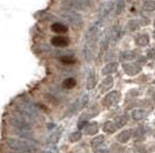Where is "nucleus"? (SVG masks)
Here are the masks:
<instances>
[{
  "label": "nucleus",
  "instance_id": "7ed1b4c3",
  "mask_svg": "<svg viewBox=\"0 0 155 153\" xmlns=\"http://www.w3.org/2000/svg\"><path fill=\"white\" fill-rule=\"evenodd\" d=\"M91 6V0H64L62 1V7L66 10L79 11L84 10Z\"/></svg>",
  "mask_w": 155,
  "mask_h": 153
},
{
  "label": "nucleus",
  "instance_id": "2f4dec72",
  "mask_svg": "<svg viewBox=\"0 0 155 153\" xmlns=\"http://www.w3.org/2000/svg\"><path fill=\"white\" fill-rule=\"evenodd\" d=\"M82 138V134H81L80 131H74V133H72L71 135H70V141L71 142H77L79 141V140Z\"/></svg>",
  "mask_w": 155,
  "mask_h": 153
},
{
  "label": "nucleus",
  "instance_id": "4c0bfd02",
  "mask_svg": "<svg viewBox=\"0 0 155 153\" xmlns=\"http://www.w3.org/2000/svg\"><path fill=\"white\" fill-rule=\"evenodd\" d=\"M44 153H51V152H49V151H45Z\"/></svg>",
  "mask_w": 155,
  "mask_h": 153
},
{
  "label": "nucleus",
  "instance_id": "f257e3e1",
  "mask_svg": "<svg viewBox=\"0 0 155 153\" xmlns=\"http://www.w3.org/2000/svg\"><path fill=\"white\" fill-rule=\"evenodd\" d=\"M7 145L9 148H11L13 151H17L18 153H35L36 147H34L28 141H25L22 139H14V138H7Z\"/></svg>",
  "mask_w": 155,
  "mask_h": 153
},
{
  "label": "nucleus",
  "instance_id": "b1692460",
  "mask_svg": "<svg viewBox=\"0 0 155 153\" xmlns=\"http://www.w3.org/2000/svg\"><path fill=\"white\" fill-rule=\"evenodd\" d=\"M127 122H128V115H121V116H118L115 120V125H116L117 128H120V127H124L127 124Z\"/></svg>",
  "mask_w": 155,
  "mask_h": 153
},
{
  "label": "nucleus",
  "instance_id": "4468645a",
  "mask_svg": "<svg viewBox=\"0 0 155 153\" xmlns=\"http://www.w3.org/2000/svg\"><path fill=\"white\" fill-rule=\"evenodd\" d=\"M117 68H118V63L110 62V63H108V64H106V65L102 68V74L105 75V76H107V75H110V74L115 73V72L117 71Z\"/></svg>",
  "mask_w": 155,
  "mask_h": 153
},
{
  "label": "nucleus",
  "instance_id": "4be33fe9",
  "mask_svg": "<svg viewBox=\"0 0 155 153\" xmlns=\"http://www.w3.org/2000/svg\"><path fill=\"white\" fill-rule=\"evenodd\" d=\"M116 129H117L116 125L113 122H106L103 125V130L105 131V133H107V134H113V133L116 131Z\"/></svg>",
  "mask_w": 155,
  "mask_h": 153
},
{
  "label": "nucleus",
  "instance_id": "393cba45",
  "mask_svg": "<svg viewBox=\"0 0 155 153\" xmlns=\"http://www.w3.org/2000/svg\"><path fill=\"white\" fill-rule=\"evenodd\" d=\"M131 116L133 117V120H141L147 116V112L143 111V110H134V111L132 112V114H131Z\"/></svg>",
  "mask_w": 155,
  "mask_h": 153
},
{
  "label": "nucleus",
  "instance_id": "7c9ffc66",
  "mask_svg": "<svg viewBox=\"0 0 155 153\" xmlns=\"http://www.w3.org/2000/svg\"><path fill=\"white\" fill-rule=\"evenodd\" d=\"M75 85H77V82H75L74 78H67L64 82V87L68 88V89H71V88H73Z\"/></svg>",
  "mask_w": 155,
  "mask_h": 153
},
{
  "label": "nucleus",
  "instance_id": "0eeeda50",
  "mask_svg": "<svg viewBox=\"0 0 155 153\" xmlns=\"http://www.w3.org/2000/svg\"><path fill=\"white\" fill-rule=\"evenodd\" d=\"M120 101V93L118 91H111L107 93L102 100V104L106 108H113Z\"/></svg>",
  "mask_w": 155,
  "mask_h": 153
},
{
  "label": "nucleus",
  "instance_id": "c85d7f7f",
  "mask_svg": "<svg viewBox=\"0 0 155 153\" xmlns=\"http://www.w3.org/2000/svg\"><path fill=\"white\" fill-rule=\"evenodd\" d=\"M125 10V0H118L116 5V15H119Z\"/></svg>",
  "mask_w": 155,
  "mask_h": 153
},
{
  "label": "nucleus",
  "instance_id": "72a5a7b5",
  "mask_svg": "<svg viewBox=\"0 0 155 153\" xmlns=\"http://www.w3.org/2000/svg\"><path fill=\"white\" fill-rule=\"evenodd\" d=\"M143 134H144L143 127H139V128L136 130V135H134V136H136V137H141V136H143Z\"/></svg>",
  "mask_w": 155,
  "mask_h": 153
},
{
  "label": "nucleus",
  "instance_id": "ddd939ff",
  "mask_svg": "<svg viewBox=\"0 0 155 153\" xmlns=\"http://www.w3.org/2000/svg\"><path fill=\"white\" fill-rule=\"evenodd\" d=\"M51 44L55 47H58V48H64L69 45V39L67 37H62V36H57V37L53 38Z\"/></svg>",
  "mask_w": 155,
  "mask_h": 153
},
{
  "label": "nucleus",
  "instance_id": "5701e85b",
  "mask_svg": "<svg viewBox=\"0 0 155 153\" xmlns=\"http://www.w3.org/2000/svg\"><path fill=\"white\" fill-rule=\"evenodd\" d=\"M142 9H143V11H147V12L155 11V1L154 0H147V1L143 3Z\"/></svg>",
  "mask_w": 155,
  "mask_h": 153
},
{
  "label": "nucleus",
  "instance_id": "f8f14e48",
  "mask_svg": "<svg viewBox=\"0 0 155 153\" xmlns=\"http://www.w3.org/2000/svg\"><path fill=\"white\" fill-rule=\"evenodd\" d=\"M110 44V35L109 34H106L104 37L101 40V45H100V57H102L106 51H107L108 47Z\"/></svg>",
  "mask_w": 155,
  "mask_h": 153
},
{
  "label": "nucleus",
  "instance_id": "c9c22d12",
  "mask_svg": "<svg viewBox=\"0 0 155 153\" xmlns=\"http://www.w3.org/2000/svg\"><path fill=\"white\" fill-rule=\"evenodd\" d=\"M84 124H85V122H84V120L80 122V123H79V128H83V125H84Z\"/></svg>",
  "mask_w": 155,
  "mask_h": 153
},
{
  "label": "nucleus",
  "instance_id": "2eb2a0df",
  "mask_svg": "<svg viewBox=\"0 0 155 153\" xmlns=\"http://www.w3.org/2000/svg\"><path fill=\"white\" fill-rule=\"evenodd\" d=\"M113 86H114V78L111 76H108L102 82L101 87H100V90L102 91V92H105V91L110 90Z\"/></svg>",
  "mask_w": 155,
  "mask_h": 153
},
{
  "label": "nucleus",
  "instance_id": "a878e982",
  "mask_svg": "<svg viewBox=\"0 0 155 153\" xmlns=\"http://www.w3.org/2000/svg\"><path fill=\"white\" fill-rule=\"evenodd\" d=\"M104 141H105V138H104V136H97L91 141V145H92V147H93V148H96V147H100L101 145H103V142H104Z\"/></svg>",
  "mask_w": 155,
  "mask_h": 153
},
{
  "label": "nucleus",
  "instance_id": "6e6552de",
  "mask_svg": "<svg viewBox=\"0 0 155 153\" xmlns=\"http://www.w3.org/2000/svg\"><path fill=\"white\" fill-rule=\"evenodd\" d=\"M96 41L97 40H93V41H85L83 47V58L85 61H92L93 58H94V53H95V47H96Z\"/></svg>",
  "mask_w": 155,
  "mask_h": 153
},
{
  "label": "nucleus",
  "instance_id": "c756f323",
  "mask_svg": "<svg viewBox=\"0 0 155 153\" xmlns=\"http://www.w3.org/2000/svg\"><path fill=\"white\" fill-rule=\"evenodd\" d=\"M78 101H79V104H80L81 110L84 109V108H85V105L87 104V102H89V95H86V93L82 95V97H81Z\"/></svg>",
  "mask_w": 155,
  "mask_h": 153
},
{
  "label": "nucleus",
  "instance_id": "9b49d317",
  "mask_svg": "<svg viewBox=\"0 0 155 153\" xmlns=\"http://www.w3.org/2000/svg\"><path fill=\"white\" fill-rule=\"evenodd\" d=\"M96 84H97L96 74H95L94 71H91L89 73V75H87V78H86V88H87V90L94 89Z\"/></svg>",
  "mask_w": 155,
  "mask_h": 153
},
{
  "label": "nucleus",
  "instance_id": "f3484780",
  "mask_svg": "<svg viewBox=\"0 0 155 153\" xmlns=\"http://www.w3.org/2000/svg\"><path fill=\"white\" fill-rule=\"evenodd\" d=\"M131 136H132V130L131 129H126V130H122L117 136V140L119 142H121V143H126L131 138Z\"/></svg>",
  "mask_w": 155,
  "mask_h": 153
},
{
  "label": "nucleus",
  "instance_id": "a211bd4d",
  "mask_svg": "<svg viewBox=\"0 0 155 153\" xmlns=\"http://www.w3.org/2000/svg\"><path fill=\"white\" fill-rule=\"evenodd\" d=\"M62 131H64V129L62 128H58L57 130H55L53 134L49 136V138H48L47 141L49 142V143H57V142L59 141V139L61 138Z\"/></svg>",
  "mask_w": 155,
  "mask_h": 153
},
{
  "label": "nucleus",
  "instance_id": "39448f33",
  "mask_svg": "<svg viewBox=\"0 0 155 153\" xmlns=\"http://www.w3.org/2000/svg\"><path fill=\"white\" fill-rule=\"evenodd\" d=\"M60 15L64 20H66L69 24L73 25H80L82 23V15L80 13H78L77 11H71V10H66L64 9L62 11H60Z\"/></svg>",
  "mask_w": 155,
  "mask_h": 153
},
{
  "label": "nucleus",
  "instance_id": "bb28decb",
  "mask_svg": "<svg viewBox=\"0 0 155 153\" xmlns=\"http://www.w3.org/2000/svg\"><path fill=\"white\" fill-rule=\"evenodd\" d=\"M136 53L132 51H125L122 52L121 55V59H124V60H127V61H131V60H134L136 59Z\"/></svg>",
  "mask_w": 155,
  "mask_h": 153
},
{
  "label": "nucleus",
  "instance_id": "aec40b11",
  "mask_svg": "<svg viewBox=\"0 0 155 153\" xmlns=\"http://www.w3.org/2000/svg\"><path fill=\"white\" fill-rule=\"evenodd\" d=\"M51 30H53V32L58 34H64L68 32V27H67L66 25L61 24V23H55V24H53L51 25Z\"/></svg>",
  "mask_w": 155,
  "mask_h": 153
},
{
  "label": "nucleus",
  "instance_id": "473e14b6",
  "mask_svg": "<svg viewBox=\"0 0 155 153\" xmlns=\"http://www.w3.org/2000/svg\"><path fill=\"white\" fill-rule=\"evenodd\" d=\"M74 59L71 55H66V57L61 58V62H64V64H73L74 63Z\"/></svg>",
  "mask_w": 155,
  "mask_h": 153
},
{
  "label": "nucleus",
  "instance_id": "20e7f679",
  "mask_svg": "<svg viewBox=\"0 0 155 153\" xmlns=\"http://www.w3.org/2000/svg\"><path fill=\"white\" fill-rule=\"evenodd\" d=\"M9 122L11 124V126H13L14 128H17L18 130L21 131H31V125L28 123V120L26 118H24L23 116H10Z\"/></svg>",
  "mask_w": 155,
  "mask_h": 153
},
{
  "label": "nucleus",
  "instance_id": "1a4fd4ad",
  "mask_svg": "<svg viewBox=\"0 0 155 153\" xmlns=\"http://www.w3.org/2000/svg\"><path fill=\"white\" fill-rule=\"evenodd\" d=\"M113 9H114V2H111V1H106V2L103 3L100 8V13H98L100 20H104L105 17H107L109 15V13L113 11Z\"/></svg>",
  "mask_w": 155,
  "mask_h": 153
},
{
  "label": "nucleus",
  "instance_id": "cd10ccee",
  "mask_svg": "<svg viewBox=\"0 0 155 153\" xmlns=\"http://www.w3.org/2000/svg\"><path fill=\"white\" fill-rule=\"evenodd\" d=\"M140 27V21L139 20H131L130 22L128 23V28L129 30L133 32V30H137Z\"/></svg>",
  "mask_w": 155,
  "mask_h": 153
},
{
  "label": "nucleus",
  "instance_id": "412c9836",
  "mask_svg": "<svg viewBox=\"0 0 155 153\" xmlns=\"http://www.w3.org/2000/svg\"><path fill=\"white\" fill-rule=\"evenodd\" d=\"M120 38V28L118 25H116L115 27L113 28V30H111V36H110V41L114 44H116L117 40Z\"/></svg>",
  "mask_w": 155,
  "mask_h": 153
},
{
  "label": "nucleus",
  "instance_id": "dca6fc26",
  "mask_svg": "<svg viewBox=\"0 0 155 153\" xmlns=\"http://www.w3.org/2000/svg\"><path fill=\"white\" fill-rule=\"evenodd\" d=\"M98 129H100V127H98V124L96 123V122H93V123H89L87 125L84 127V133H85L86 135H95L98 133Z\"/></svg>",
  "mask_w": 155,
  "mask_h": 153
},
{
  "label": "nucleus",
  "instance_id": "423d86ee",
  "mask_svg": "<svg viewBox=\"0 0 155 153\" xmlns=\"http://www.w3.org/2000/svg\"><path fill=\"white\" fill-rule=\"evenodd\" d=\"M103 28V22L102 21H98V22L94 23L91 27L87 30L85 34V41H93L97 40V38L100 37L101 32H102Z\"/></svg>",
  "mask_w": 155,
  "mask_h": 153
},
{
  "label": "nucleus",
  "instance_id": "9d476101",
  "mask_svg": "<svg viewBox=\"0 0 155 153\" xmlns=\"http://www.w3.org/2000/svg\"><path fill=\"white\" fill-rule=\"evenodd\" d=\"M122 67H124L125 73L129 76H134V75L141 72V67L138 65H134V64H124Z\"/></svg>",
  "mask_w": 155,
  "mask_h": 153
},
{
  "label": "nucleus",
  "instance_id": "e433bc0d",
  "mask_svg": "<svg viewBox=\"0 0 155 153\" xmlns=\"http://www.w3.org/2000/svg\"><path fill=\"white\" fill-rule=\"evenodd\" d=\"M96 153H106V152H105V150H103V152H100V150H98V151H96Z\"/></svg>",
  "mask_w": 155,
  "mask_h": 153
},
{
  "label": "nucleus",
  "instance_id": "a19ab883",
  "mask_svg": "<svg viewBox=\"0 0 155 153\" xmlns=\"http://www.w3.org/2000/svg\"><path fill=\"white\" fill-rule=\"evenodd\" d=\"M154 25H155V21H154Z\"/></svg>",
  "mask_w": 155,
  "mask_h": 153
},
{
  "label": "nucleus",
  "instance_id": "ea45409f",
  "mask_svg": "<svg viewBox=\"0 0 155 153\" xmlns=\"http://www.w3.org/2000/svg\"><path fill=\"white\" fill-rule=\"evenodd\" d=\"M154 37H155V30H154Z\"/></svg>",
  "mask_w": 155,
  "mask_h": 153
},
{
  "label": "nucleus",
  "instance_id": "f704fd0d",
  "mask_svg": "<svg viewBox=\"0 0 155 153\" xmlns=\"http://www.w3.org/2000/svg\"><path fill=\"white\" fill-rule=\"evenodd\" d=\"M147 58H149V59H151V60H154V59H155V49L150 50L149 53H147Z\"/></svg>",
  "mask_w": 155,
  "mask_h": 153
},
{
  "label": "nucleus",
  "instance_id": "f03ea898",
  "mask_svg": "<svg viewBox=\"0 0 155 153\" xmlns=\"http://www.w3.org/2000/svg\"><path fill=\"white\" fill-rule=\"evenodd\" d=\"M18 111L20 112L21 116H23L26 120H36L38 116V113L36 111L35 107L26 101L21 102V104L18 107Z\"/></svg>",
  "mask_w": 155,
  "mask_h": 153
},
{
  "label": "nucleus",
  "instance_id": "58836bf2",
  "mask_svg": "<svg viewBox=\"0 0 155 153\" xmlns=\"http://www.w3.org/2000/svg\"><path fill=\"white\" fill-rule=\"evenodd\" d=\"M153 98H154V99H155V92H154V95H153Z\"/></svg>",
  "mask_w": 155,
  "mask_h": 153
},
{
  "label": "nucleus",
  "instance_id": "6ab92c4d",
  "mask_svg": "<svg viewBox=\"0 0 155 153\" xmlns=\"http://www.w3.org/2000/svg\"><path fill=\"white\" fill-rule=\"evenodd\" d=\"M136 42H137V45H138V46H140V47L147 46V45H149V42H150L149 35H147V34H142V35H140L139 37H137Z\"/></svg>",
  "mask_w": 155,
  "mask_h": 153
}]
</instances>
